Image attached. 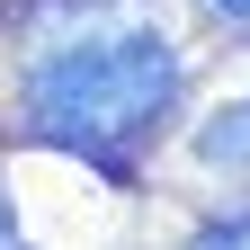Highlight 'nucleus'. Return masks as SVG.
I'll return each mask as SVG.
<instances>
[{
  "mask_svg": "<svg viewBox=\"0 0 250 250\" xmlns=\"http://www.w3.org/2000/svg\"><path fill=\"white\" fill-rule=\"evenodd\" d=\"M197 161L224 170V179H250V99H224L197 125Z\"/></svg>",
  "mask_w": 250,
  "mask_h": 250,
  "instance_id": "2",
  "label": "nucleus"
},
{
  "mask_svg": "<svg viewBox=\"0 0 250 250\" xmlns=\"http://www.w3.org/2000/svg\"><path fill=\"white\" fill-rule=\"evenodd\" d=\"M188 250H250V214H214V224L188 241Z\"/></svg>",
  "mask_w": 250,
  "mask_h": 250,
  "instance_id": "3",
  "label": "nucleus"
},
{
  "mask_svg": "<svg viewBox=\"0 0 250 250\" xmlns=\"http://www.w3.org/2000/svg\"><path fill=\"white\" fill-rule=\"evenodd\" d=\"M206 9H214V18H241V27H250V0H206Z\"/></svg>",
  "mask_w": 250,
  "mask_h": 250,
  "instance_id": "5",
  "label": "nucleus"
},
{
  "mask_svg": "<svg viewBox=\"0 0 250 250\" xmlns=\"http://www.w3.org/2000/svg\"><path fill=\"white\" fill-rule=\"evenodd\" d=\"M0 250H27V232H18V214H9V197H0Z\"/></svg>",
  "mask_w": 250,
  "mask_h": 250,
  "instance_id": "4",
  "label": "nucleus"
},
{
  "mask_svg": "<svg viewBox=\"0 0 250 250\" xmlns=\"http://www.w3.org/2000/svg\"><path fill=\"white\" fill-rule=\"evenodd\" d=\"M188 89V62L152 18H107L89 36H62L18 72V116L27 134L54 143V152H81L99 170H125L134 152L170 125Z\"/></svg>",
  "mask_w": 250,
  "mask_h": 250,
  "instance_id": "1",
  "label": "nucleus"
}]
</instances>
